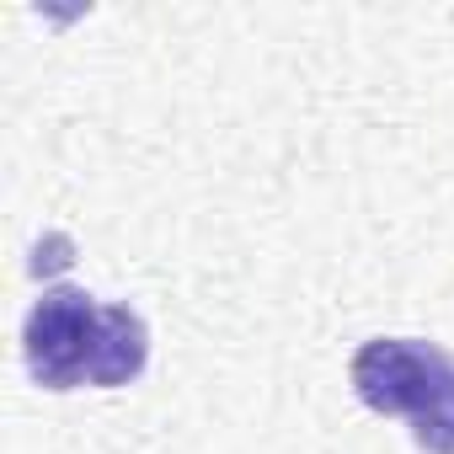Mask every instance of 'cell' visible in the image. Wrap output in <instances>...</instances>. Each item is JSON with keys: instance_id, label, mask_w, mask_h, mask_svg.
Instances as JSON below:
<instances>
[{"instance_id": "4", "label": "cell", "mask_w": 454, "mask_h": 454, "mask_svg": "<svg viewBox=\"0 0 454 454\" xmlns=\"http://www.w3.org/2000/svg\"><path fill=\"white\" fill-rule=\"evenodd\" d=\"M75 247H70V236H43L38 241V257H33V278H54V273H65L75 257H70Z\"/></svg>"}, {"instance_id": "3", "label": "cell", "mask_w": 454, "mask_h": 454, "mask_svg": "<svg viewBox=\"0 0 454 454\" xmlns=\"http://www.w3.org/2000/svg\"><path fill=\"white\" fill-rule=\"evenodd\" d=\"M150 364V332L139 321V310L129 305H102V321H97V348H91V385L113 390V385H129L139 380Z\"/></svg>"}, {"instance_id": "2", "label": "cell", "mask_w": 454, "mask_h": 454, "mask_svg": "<svg viewBox=\"0 0 454 454\" xmlns=\"http://www.w3.org/2000/svg\"><path fill=\"white\" fill-rule=\"evenodd\" d=\"M102 305L86 289H49L22 326L27 374L43 390H75L91 380V348H97Z\"/></svg>"}, {"instance_id": "1", "label": "cell", "mask_w": 454, "mask_h": 454, "mask_svg": "<svg viewBox=\"0 0 454 454\" xmlns=\"http://www.w3.org/2000/svg\"><path fill=\"white\" fill-rule=\"evenodd\" d=\"M353 390L380 417H411L427 454H454V358L417 337H374L353 353Z\"/></svg>"}]
</instances>
